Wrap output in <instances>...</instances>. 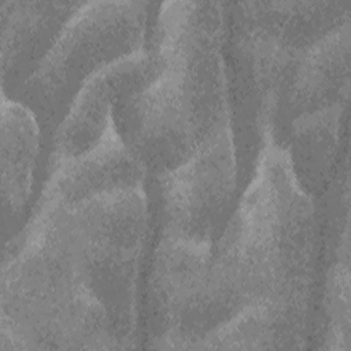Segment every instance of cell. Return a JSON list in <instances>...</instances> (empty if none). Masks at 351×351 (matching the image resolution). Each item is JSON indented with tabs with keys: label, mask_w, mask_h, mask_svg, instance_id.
Segmentation results:
<instances>
[{
	"label": "cell",
	"mask_w": 351,
	"mask_h": 351,
	"mask_svg": "<svg viewBox=\"0 0 351 351\" xmlns=\"http://www.w3.org/2000/svg\"><path fill=\"white\" fill-rule=\"evenodd\" d=\"M223 26V3L160 5L152 52L156 70L115 108L119 133L156 177L232 126Z\"/></svg>",
	"instance_id": "cell-1"
},
{
	"label": "cell",
	"mask_w": 351,
	"mask_h": 351,
	"mask_svg": "<svg viewBox=\"0 0 351 351\" xmlns=\"http://www.w3.org/2000/svg\"><path fill=\"white\" fill-rule=\"evenodd\" d=\"M217 241L215 269L241 308L266 303L307 318L315 207L271 126L261 132L252 177Z\"/></svg>",
	"instance_id": "cell-2"
},
{
	"label": "cell",
	"mask_w": 351,
	"mask_h": 351,
	"mask_svg": "<svg viewBox=\"0 0 351 351\" xmlns=\"http://www.w3.org/2000/svg\"><path fill=\"white\" fill-rule=\"evenodd\" d=\"M52 204L38 200L1 270L0 351L126 348L77 266Z\"/></svg>",
	"instance_id": "cell-3"
},
{
	"label": "cell",
	"mask_w": 351,
	"mask_h": 351,
	"mask_svg": "<svg viewBox=\"0 0 351 351\" xmlns=\"http://www.w3.org/2000/svg\"><path fill=\"white\" fill-rule=\"evenodd\" d=\"M44 200L53 204L67 247L86 284L110 313L125 347H133L136 282L148 225L144 186L75 204Z\"/></svg>",
	"instance_id": "cell-4"
},
{
	"label": "cell",
	"mask_w": 351,
	"mask_h": 351,
	"mask_svg": "<svg viewBox=\"0 0 351 351\" xmlns=\"http://www.w3.org/2000/svg\"><path fill=\"white\" fill-rule=\"evenodd\" d=\"M148 3H81L26 81L30 108L55 132L84 84L144 49Z\"/></svg>",
	"instance_id": "cell-5"
},
{
	"label": "cell",
	"mask_w": 351,
	"mask_h": 351,
	"mask_svg": "<svg viewBox=\"0 0 351 351\" xmlns=\"http://www.w3.org/2000/svg\"><path fill=\"white\" fill-rule=\"evenodd\" d=\"M215 244L162 234L152 256L151 298L155 347L196 350L208 332L240 306L218 276Z\"/></svg>",
	"instance_id": "cell-6"
},
{
	"label": "cell",
	"mask_w": 351,
	"mask_h": 351,
	"mask_svg": "<svg viewBox=\"0 0 351 351\" xmlns=\"http://www.w3.org/2000/svg\"><path fill=\"white\" fill-rule=\"evenodd\" d=\"M162 234L215 244L237 185L232 126L177 167L159 174Z\"/></svg>",
	"instance_id": "cell-7"
},
{
	"label": "cell",
	"mask_w": 351,
	"mask_h": 351,
	"mask_svg": "<svg viewBox=\"0 0 351 351\" xmlns=\"http://www.w3.org/2000/svg\"><path fill=\"white\" fill-rule=\"evenodd\" d=\"M156 70L152 53L143 51L88 80L71 101L53 134L49 167L95 148L115 123V108L149 81Z\"/></svg>",
	"instance_id": "cell-8"
},
{
	"label": "cell",
	"mask_w": 351,
	"mask_h": 351,
	"mask_svg": "<svg viewBox=\"0 0 351 351\" xmlns=\"http://www.w3.org/2000/svg\"><path fill=\"white\" fill-rule=\"evenodd\" d=\"M145 173L114 123L95 148L49 167L40 197L75 204L100 195L144 186Z\"/></svg>",
	"instance_id": "cell-9"
},
{
	"label": "cell",
	"mask_w": 351,
	"mask_h": 351,
	"mask_svg": "<svg viewBox=\"0 0 351 351\" xmlns=\"http://www.w3.org/2000/svg\"><path fill=\"white\" fill-rule=\"evenodd\" d=\"M348 75L350 21L295 55L281 81L287 110L296 119L341 106L348 96Z\"/></svg>",
	"instance_id": "cell-10"
},
{
	"label": "cell",
	"mask_w": 351,
	"mask_h": 351,
	"mask_svg": "<svg viewBox=\"0 0 351 351\" xmlns=\"http://www.w3.org/2000/svg\"><path fill=\"white\" fill-rule=\"evenodd\" d=\"M0 169L4 213L16 217L26 207L40 151L41 126L34 111L23 101L5 96L0 107Z\"/></svg>",
	"instance_id": "cell-11"
},
{
	"label": "cell",
	"mask_w": 351,
	"mask_h": 351,
	"mask_svg": "<svg viewBox=\"0 0 351 351\" xmlns=\"http://www.w3.org/2000/svg\"><path fill=\"white\" fill-rule=\"evenodd\" d=\"M81 3L1 1V71L37 64ZM37 67V66H36Z\"/></svg>",
	"instance_id": "cell-12"
},
{
	"label": "cell",
	"mask_w": 351,
	"mask_h": 351,
	"mask_svg": "<svg viewBox=\"0 0 351 351\" xmlns=\"http://www.w3.org/2000/svg\"><path fill=\"white\" fill-rule=\"evenodd\" d=\"M306 318L271 304H247L214 328L196 350H295L304 343Z\"/></svg>",
	"instance_id": "cell-13"
},
{
	"label": "cell",
	"mask_w": 351,
	"mask_h": 351,
	"mask_svg": "<svg viewBox=\"0 0 351 351\" xmlns=\"http://www.w3.org/2000/svg\"><path fill=\"white\" fill-rule=\"evenodd\" d=\"M343 106L292 121L291 145L285 147L302 186L313 196L328 176L335 156Z\"/></svg>",
	"instance_id": "cell-14"
},
{
	"label": "cell",
	"mask_w": 351,
	"mask_h": 351,
	"mask_svg": "<svg viewBox=\"0 0 351 351\" xmlns=\"http://www.w3.org/2000/svg\"><path fill=\"white\" fill-rule=\"evenodd\" d=\"M328 348L348 350L350 347V271L348 262L339 261L328 273L326 282Z\"/></svg>",
	"instance_id": "cell-15"
}]
</instances>
